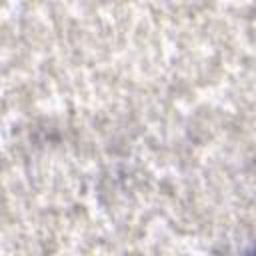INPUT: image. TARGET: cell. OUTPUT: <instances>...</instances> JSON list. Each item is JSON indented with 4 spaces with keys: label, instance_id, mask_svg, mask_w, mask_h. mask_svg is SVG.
Returning <instances> with one entry per match:
<instances>
[{
    "label": "cell",
    "instance_id": "cell-1",
    "mask_svg": "<svg viewBox=\"0 0 256 256\" xmlns=\"http://www.w3.org/2000/svg\"><path fill=\"white\" fill-rule=\"evenodd\" d=\"M250 256H256V250H254V252H252V254H250Z\"/></svg>",
    "mask_w": 256,
    "mask_h": 256
}]
</instances>
